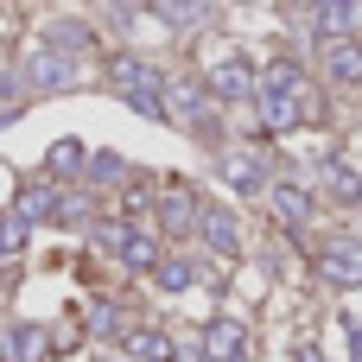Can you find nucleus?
I'll list each match as a JSON object with an SVG mask.
<instances>
[{
  "label": "nucleus",
  "mask_w": 362,
  "mask_h": 362,
  "mask_svg": "<svg viewBox=\"0 0 362 362\" xmlns=\"http://www.w3.org/2000/svg\"><path fill=\"white\" fill-rule=\"evenodd\" d=\"M299 6H305V19H312L318 38H350V19H356V13H350L344 0H299Z\"/></svg>",
  "instance_id": "obj_12"
},
{
  "label": "nucleus",
  "mask_w": 362,
  "mask_h": 362,
  "mask_svg": "<svg viewBox=\"0 0 362 362\" xmlns=\"http://www.w3.org/2000/svg\"><path fill=\"white\" fill-rule=\"evenodd\" d=\"M210 95H223V102L255 95V70H248V57H242V51H229V57H216V64H210Z\"/></svg>",
  "instance_id": "obj_4"
},
{
  "label": "nucleus",
  "mask_w": 362,
  "mask_h": 362,
  "mask_svg": "<svg viewBox=\"0 0 362 362\" xmlns=\"http://www.w3.org/2000/svg\"><path fill=\"white\" fill-rule=\"evenodd\" d=\"M223 178H229L242 197L267 191V172H261V159H255V153H229V159H223Z\"/></svg>",
  "instance_id": "obj_13"
},
{
  "label": "nucleus",
  "mask_w": 362,
  "mask_h": 362,
  "mask_svg": "<svg viewBox=\"0 0 362 362\" xmlns=\"http://www.w3.org/2000/svg\"><path fill=\"white\" fill-rule=\"evenodd\" d=\"M325 185H331L337 197H350V204H362V178L350 172V165H337V159H325Z\"/></svg>",
  "instance_id": "obj_20"
},
{
  "label": "nucleus",
  "mask_w": 362,
  "mask_h": 362,
  "mask_svg": "<svg viewBox=\"0 0 362 362\" xmlns=\"http://www.w3.org/2000/svg\"><path fill=\"white\" fill-rule=\"evenodd\" d=\"M197 235L210 242V255H235L242 248V229H235L229 210H197Z\"/></svg>",
  "instance_id": "obj_11"
},
{
  "label": "nucleus",
  "mask_w": 362,
  "mask_h": 362,
  "mask_svg": "<svg viewBox=\"0 0 362 362\" xmlns=\"http://www.w3.org/2000/svg\"><path fill=\"white\" fill-rule=\"evenodd\" d=\"M108 83L121 89V102L146 121H165V76L146 64V57H115L108 64Z\"/></svg>",
  "instance_id": "obj_1"
},
{
  "label": "nucleus",
  "mask_w": 362,
  "mask_h": 362,
  "mask_svg": "<svg viewBox=\"0 0 362 362\" xmlns=\"http://www.w3.org/2000/svg\"><path fill=\"white\" fill-rule=\"evenodd\" d=\"M191 280H197L191 261H178V255H159V261H153V286H159V293H191Z\"/></svg>",
  "instance_id": "obj_17"
},
{
  "label": "nucleus",
  "mask_w": 362,
  "mask_h": 362,
  "mask_svg": "<svg viewBox=\"0 0 362 362\" xmlns=\"http://www.w3.org/2000/svg\"><path fill=\"white\" fill-rule=\"evenodd\" d=\"M318 45H325V76L331 83H344V89L362 83V45L356 38H318Z\"/></svg>",
  "instance_id": "obj_6"
},
{
  "label": "nucleus",
  "mask_w": 362,
  "mask_h": 362,
  "mask_svg": "<svg viewBox=\"0 0 362 362\" xmlns=\"http://www.w3.org/2000/svg\"><path fill=\"white\" fill-rule=\"evenodd\" d=\"M25 235H32V223H25L19 210H6V216H0V255H19Z\"/></svg>",
  "instance_id": "obj_23"
},
{
  "label": "nucleus",
  "mask_w": 362,
  "mask_h": 362,
  "mask_svg": "<svg viewBox=\"0 0 362 362\" xmlns=\"http://www.w3.org/2000/svg\"><path fill=\"white\" fill-rule=\"evenodd\" d=\"M197 210H204V204L191 197V185H172V191L159 197V229H165V235H191V229H197Z\"/></svg>",
  "instance_id": "obj_5"
},
{
  "label": "nucleus",
  "mask_w": 362,
  "mask_h": 362,
  "mask_svg": "<svg viewBox=\"0 0 362 362\" xmlns=\"http://www.w3.org/2000/svg\"><path fill=\"white\" fill-rule=\"evenodd\" d=\"M25 76H32L38 89H70V83H76V70H70V64H64L57 51H45V57H32V70H25Z\"/></svg>",
  "instance_id": "obj_15"
},
{
  "label": "nucleus",
  "mask_w": 362,
  "mask_h": 362,
  "mask_svg": "<svg viewBox=\"0 0 362 362\" xmlns=\"http://www.w3.org/2000/svg\"><path fill=\"white\" fill-rule=\"evenodd\" d=\"M318 274H325L331 286H362V248L356 242H331V248L318 255Z\"/></svg>",
  "instance_id": "obj_7"
},
{
  "label": "nucleus",
  "mask_w": 362,
  "mask_h": 362,
  "mask_svg": "<svg viewBox=\"0 0 362 362\" xmlns=\"http://www.w3.org/2000/svg\"><path fill=\"white\" fill-rule=\"evenodd\" d=\"M115 255H121V267H134V274H153V261H159V242H153V235H140V229H127V235L115 242Z\"/></svg>",
  "instance_id": "obj_14"
},
{
  "label": "nucleus",
  "mask_w": 362,
  "mask_h": 362,
  "mask_svg": "<svg viewBox=\"0 0 362 362\" xmlns=\"http://www.w3.org/2000/svg\"><path fill=\"white\" fill-rule=\"evenodd\" d=\"M344 6H350V13H356V6H362V0H344Z\"/></svg>",
  "instance_id": "obj_24"
},
{
  "label": "nucleus",
  "mask_w": 362,
  "mask_h": 362,
  "mask_svg": "<svg viewBox=\"0 0 362 362\" xmlns=\"http://www.w3.org/2000/svg\"><path fill=\"white\" fill-rule=\"evenodd\" d=\"M83 140H57L51 153H45V165H51V178H83Z\"/></svg>",
  "instance_id": "obj_18"
},
{
  "label": "nucleus",
  "mask_w": 362,
  "mask_h": 362,
  "mask_svg": "<svg viewBox=\"0 0 362 362\" xmlns=\"http://www.w3.org/2000/svg\"><path fill=\"white\" fill-rule=\"evenodd\" d=\"M83 172H89V185H115V178H127V159L121 153H95V159H83Z\"/></svg>",
  "instance_id": "obj_19"
},
{
  "label": "nucleus",
  "mask_w": 362,
  "mask_h": 362,
  "mask_svg": "<svg viewBox=\"0 0 362 362\" xmlns=\"http://www.w3.org/2000/svg\"><path fill=\"white\" fill-rule=\"evenodd\" d=\"M13 210H19L25 223H51V210H57V185H25Z\"/></svg>",
  "instance_id": "obj_16"
},
{
  "label": "nucleus",
  "mask_w": 362,
  "mask_h": 362,
  "mask_svg": "<svg viewBox=\"0 0 362 362\" xmlns=\"http://www.w3.org/2000/svg\"><path fill=\"white\" fill-rule=\"evenodd\" d=\"M267 204H274V216H280L286 229H305V223H312V191H305V185H274Z\"/></svg>",
  "instance_id": "obj_10"
},
{
  "label": "nucleus",
  "mask_w": 362,
  "mask_h": 362,
  "mask_svg": "<svg viewBox=\"0 0 362 362\" xmlns=\"http://www.w3.org/2000/svg\"><path fill=\"white\" fill-rule=\"evenodd\" d=\"M197 356H204V362H248V331H242L235 318H210Z\"/></svg>",
  "instance_id": "obj_3"
},
{
  "label": "nucleus",
  "mask_w": 362,
  "mask_h": 362,
  "mask_svg": "<svg viewBox=\"0 0 362 362\" xmlns=\"http://www.w3.org/2000/svg\"><path fill=\"white\" fill-rule=\"evenodd\" d=\"M51 45H57V51H89V25H83V19H57V25H51Z\"/></svg>",
  "instance_id": "obj_21"
},
{
  "label": "nucleus",
  "mask_w": 362,
  "mask_h": 362,
  "mask_svg": "<svg viewBox=\"0 0 362 362\" xmlns=\"http://www.w3.org/2000/svg\"><path fill=\"white\" fill-rule=\"evenodd\" d=\"M153 13H159L165 25H197V13H204V0H153Z\"/></svg>",
  "instance_id": "obj_22"
},
{
  "label": "nucleus",
  "mask_w": 362,
  "mask_h": 362,
  "mask_svg": "<svg viewBox=\"0 0 362 362\" xmlns=\"http://www.w3.org/2000/svg\"><path fill=\"white\" fill-rule=\"evenodd\" d=\"M261 95V127L267 134H293L299 121H312V89L305 95H286V89H255Z\"/></svg>",
  "instance_id": "obj_2"
},
{
  "label": "nucleus",
  "mask_w": 362,
  "mask_h": 362,
  "mask_svg": "<svg viewBox=\"0 0 362 362\" xmlns=\"http://www.w3.org/2000/svg\"><path fill=\"white\" fill-rule=\"evenodd\" d=\"M0 362H45V331L38 325H6L0 331Z\"/></svg>",
  "instance_id": "obj_8"
},
{
  "label": "nucleus",
  "mask_w": 362,
  "mask_h": 362,
  "mask_svg": "<svg viewBox=\"0 0 362 362\" xmlns=\"http://www.w3.org/2000/svg\"><path fill=\"white\" fill-rule=\"evenodd\" d=\"M121 356L127 362H178V344L159 331H121Z\"/></svg>",
  "instance_id": "obj_9"
}]
</instances>
